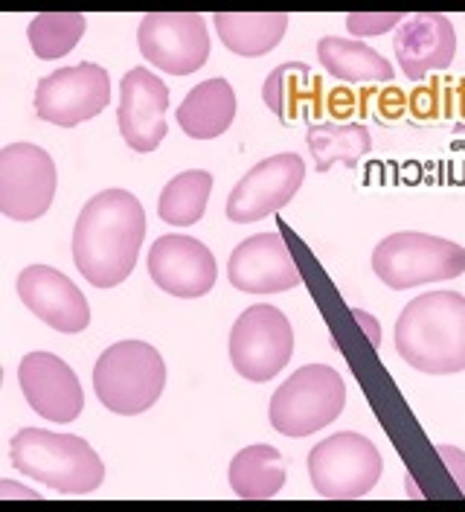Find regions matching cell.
<instances>
[{"instance_id":"cell-17","label":"cell","mask_w":465,"mask_h":512,"mask_svg":"<svg viewBox=\"0 0 465 512\" xmlns=\"http://www.w3.org/2000/svg\"><path fill=\"white\" fill-rule=\"evenodd\" d=\"M18 294L35 318L64 335L85 332L91 323V306L79 286L50 265H30L18 274Z\"/></svg>"},{"instance_id":"cell-30","label":"cell","mask_w":465,"mask_h":512,"mask_svg":"<svg viewBox=\"0 0 465 512\" xmlns=\"http://www.w3.org/2000/svg\"><path fill=\"white\" fill-rule=\"evenodd\" d=\"M457 134H465V126H457Z\"/></svg>"},{"instance_id":"cell-11","label":"cell","mask_w":465,"mask_h":512,"mask_svg":"<svg viewBox=\"0 0 465 512\" xmlns=\"http://www.w3.org/2000/svg\"><path fill=\"white\" fill-rule=\"evenodd\" d=\"M111 102V76L105 67L82 62L44 76L35 88V111L44 123L73 128L102 114Z\"/></svg>"},{"instance_id":"cell-13","label":"cell","mask_w":465,"mask_h":512,"mask_svg":"<svg viewBox=\"0 0 465 512\" xmlns=\"http://www.w3.org/2000/svg\"><path fill=\"white\" fill-rule=\"evenodd\" d=\"M149 277L172 297H204L218 280L216 256L192 236L169 233L160 236L149 251Z\"/></svg>"},{"instance_id":"cell-5","label":"cell","mask_w":465,"mask_h":512,"mask_svg":"<svg viewBox=\"0 0 465 512\" xmlns=\"http://www.w3.org/2000/svg\"><path fill=\"white\" fill-rule=\"evenodd\" d=\"M372 271L387 288H416L465 274V248L419 230L384 236L372 251Z\"/></svg>"},{"instance_id":"cell-4","label":"cell","mask_w":465,"mask_h":512,"mask_svg":"<svg viewBox=\"0 0 465 512\" xmlns=\"http://www.w3.org/2000/svg\"><path fill=\"white\" fill-rule=\"evenodd\" d=\"M166 387L163 355L146 341H120L99 355L93 367V390L99 402L120 416L149 411Z\"/></svg>"},{"instance_id":"cell-9","label":"cell","mask_w":465,"mask_h":512,"mask_svg":"<svg viewBox=\"0 0 465 512\" xmlns=\"http://www.w3.org/2000/svg\"><path fill=\"white\" fill-rule=\"evenodd\" d=\"M56 160L35 143L0 149V213L15 222L41 219L56 198Z\"/></svg>"},{"instance_id":"cell-8","label":"cell","mask_w":465,"mask_h":512,"mask_svg":"<svg viewBox=\"0 0 465 512\" xmlns=\"http://www.w3.org/2000/svg\"><path fill=\"white\" fill-rule=\"evenodd\" d=\"M294 329L277 306H250L230 329L233 370L248 382H271L291 361Z\"/></svg>"},{"instance_id":"cell-23","label":"cell","mask_w":465,"mask_h":512,"mask_svg":"<svg viewBox=\"0 0 465 512\" xmlns=\"http://www.w3.org/2000/svg\"><path fill=\"white\" fill-rule=\"evenodd\" d=\"M320 94H323L320 79L311 76V67L303 62L279 64L262 85L265 105L285 123L300 117V108H306V102H314V108L320 111Z\"/></svg>"},{"instance_id":"cell-7","label":"cell","mask_w":465,"mask_h":512,"mask_svg":"<svg viewBox=\"0 0 465 512\" xmlns=\"http://www.w3.org/2000/svg\"><path fill=\"white\" fill-rule=\"evenodd\" d=\"M384 460L372 440L355 431H341L311 448L309 478L326 501H355L375 489Z\"/></svg>"},{"instance_id":"cell-6","label":"cell","mask_w":465,"mask_h":512,"mask_svg":"<svg viewBox=\"0 0 465 512\" xmlns=\"http://www.w3.org/2000/svg\"><path fill=\"white\" fill-rule=\"evenodd\" d=\"M346 384L329 364H306L291 373L271 396L268 419L285 437H309L341 416Z\"/></svg>"},{"instance_id":"cell-14","label":"cell","mask_w":465,"mask_h":512,"mask_svg":"<svg viewBox=\"0 0 465 512\" xmlns=\"http://www.w3.org/2000/svg\"><path fill=\"white\" fill-rule=\"evenodd\" d=\"M230 286L248 294H277L303 283L282 233H256L233 248L227 262Z\"/></svg>"},{"instance_id":"cell-21","label":"cell","mask_w":465,"mask_h":512,"mask_svg":"<svg viewBox=\"0 0 465 512\" xmlns=\"http://www.w3.org/2000/svg\"><path fill=\"white\" fill-rule=\"evenodd\" d=\"M227 480L242 501H268L285 486V460L274 446L256 443L230 460Z\"/></svg>"},{"instance_id":"cell-20","label":"cell","mask_w":465,"mask_h":512,"mask_svg":"<svg viewBox=\"0 0 465 512\" xmlns=\"http://www.w3.org/2000/svg\"><path fill=\"white\" fill-rule=\"evenodd\" d=\"M218 38L236 56H268L288 30L285 12H218L213 15Z\"/></svg>"},{"instance_id":"cell-18","label":"cell","mask_w":465,"mask_h":512,"mask_svg":"<svg viewBox=\"0 0 465 512\" xmlns=\"http://www.w3.org/2000/svg\"><path fill=\"white\" fill-rule=\"evenodd\" d=\"M396 62L407 79L419 82L434 70H445L457 53V32L448 15L442 12H416L404 18L396 30Z\"/></svg>"},{"instance_id":"cell-19","label":"cell","mask_w":465,"mask_h":512,"mask_svg":"<svg viewBox=\"0 0 465 512\" xmlns=\"http://www.w3.org/2000/svg\"><path fill=\"white\" fill-rule=\"evenodd\" d=\"M175 117L192 140H213L236 120V91L227 79H207L186 94Z\"/></svg>"},{"instance_id":"cell-12","label":"cell","mask_w":465,"mask_h":512,"mask_svg":"<svg viewBox=\"0 0 465 512\" xmlns=\"http://www.w3.org/2000/svg\"><path fill=\"white\" fill-rule=\"evenodd\" d=\"M306 181V163L294 152H282L256 163L227 195V219L250 224L282 210Z\"/></svg>"},{"instance_id":"cell-3","label":"cell","mask_w":465,"mask_h":512,"mask_svg":"<svg viewBox=\"0 0 465 512\" xmlns=\"http://www.w3.org/2000/svg\"><path fill=\"white\" fill-rule=\"evenodd\" d=\"M12 466L59 495H91L102 486L105 466L88 440L44 428H24L9 443Z\"/></svg>"},{"instance_id":"cell-10","label":"cell","mask_w":465,"mask_h":512,"mask_svg":"<svg viewBox=\"0 0 465 512\" xmlns=\"http://www.w3.org/2000/svg\"><path fill=\"white\" fill-rule=\"evenodd\" d=\"M140 53L157 70L189 76L210 59V30L195 12H149L137 27Z\"/></svg>"},{"instance_id":"cell-29","label":"cell","mask_w":465,"mask_h":512,"mask_svg":"<svg viewBox=\"0 0 465 512\" xmlns=\"http://www.w3.org/2000/svg\"><path fill=\"white\" fill-rule=\"evenodd\" d=\"M352 318L364 326V335H367V341H370L372 347L378 350V347H381V323L372 318L370 312H364V309H352Z\"/></svg>"},{"instance_id":"cell-1","label":"cell","mask_w":465,"mask_h":512,"mask_svg":"<svg viewBox=\"0 0 465 512\" xmlns=\"http://www.w3.org/2000/svg\"><path fill=\"white\" fill-rule=\"evenodd\" d=\"M146 239V210L128 190H102L82 207L73 227V262L96 288L128 280Z\"/></svg>"},{"instance_id":"cell-22","label":"cell","mask_w":465,"mask_h":512,"mask_svg":"<svg viewBox=\"0 0 465 512\" xmlns=\"http://www.w3.org/2000/svg\"><path fill=\"white\" fill-rule=\"evenodd\" d=\"M320 64L343 82H393L396 70L381 53H375L364 41H349L338 35H326L317 41Z\"/></svg>"},{"instance_id":"cell-24","label":"cell","mask_w":465,"mask_h":512,"mask_svg":"<svg viewBox=\"0 0 465 512\" xmlns=\"http://www.w3.org/2000/svg\"><path fill=\"white\" fill-rule=\"evenodd\" d=\"M213 175L204 169H186L175 175L157 198V216L172 227H189L201 222L210 204Z\"/></svg>"},{"instance_id":"cell-27","label":"cell","mask_w":465,"mask_h":512,"mask_svg":"<svg viewBox=\"0 0 465 512\" xmlns=\"http://www.w3.org/2000/svg\"><path fill=\"white\" fill-rule=\"evenodd\" d=\"M402 12H349L346 15V27L352 35H381V32L399 30L402 27Z\"/></svg>"},{"instance_id":"cell-28","label":"cell","mask_w":465,"mask_h":512,"mask_svg":"<svg viewBox=\"0 0 465 512\" xmlns=\"http://www.w3.org/2000/svg\"><path fill=\"white\" fill-rule=\"evenodd\" d=\"M436 454L442 457V463L448 466V472H451V478L457 483V489H460V495H465V451L463 448H454V446H436Z\"/></svg>"},{"instance_id":"cell-2","label":"cell","mask_w":465,"mask_h":512,"mask_svg":"<svg viewBox=\"0 0 465 512\" xmlns=\"http://www.w3.org/2000/svg\"><path fill=\"white\" fill-rule=\"evenodd\" d=\"M396 352L428 376L465 370V294L428 291L410 300L393 329Z\"/></svg>"},{"instance_id":"cell-26","label":"cell","mask_w":465,"mask_h":512,"mask_svg":"<svg viewBox=\"0 0 465 512\" xmlns=\"http://www.w3.org/2000/svg\"><path fill=\"white\" fill-rule=\"evenodd\" d=\"M85 15L79 12H41L32 18L27 27V38L32 44V53L44 62L67 56L85 35Z\"/></svg>"},{"instance_id":"cell-16","label":"cell","mask_w":465,"mask_h":512,"mask_svg":"<svg viewBox=\"0 0 465 512\" xmlns=\"http://www.w3.org/2000/svg\"><path fill=\"white\" fill-rule=\"evenodd\" d=\"M18 382L38 416L50 422H73L85 408V393L70 364L53 352H30L18 364Z\"/></svg>"},{"instance_id":"cell-25","label":"cell","mask_w":465,"mask_h":512,"mask_svg":"<svg viewBox=\"0 0 465 512\" xmlns=\"http://www.w3.org/2000/svg\"><path fill=\"white\" fill-rule=\"evenodd\" d=\"M311 149V158L317 172H329L335 163L352 166L372 149L370 128L349 123V126H332V123H317L306 134Z\"/></svg>"},{"instance_id":"cell-15","label":"cell","mask_w":465,"mask_h":512,"mask_svg":"<svg viewBox=\"0 0 465 512\" xmlns=\"http://www.w3.org/2000/svg\"><path fill=\"white\" fill-rule=\"evenodd\" d=\"M169 88L152 70L134 67L120 82L117 123L123 140L134 152H155L166 137Z\"/></svg>"}]
</instances>
